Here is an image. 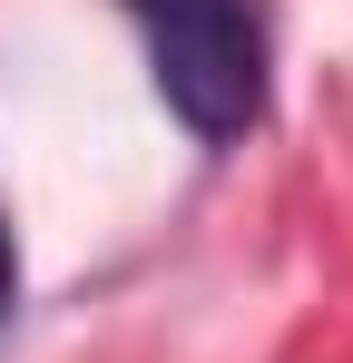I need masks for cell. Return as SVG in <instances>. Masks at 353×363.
<instances>
[{"label": "cell", "mask_w": 353, "mask_h": 363, "mask_svg": "<svg viewBox=\"0 0 353 363\" xmlns=\"http://www.w3.org/2000/svg\"><path fill=\"white\" fill-rule=\"evenodd\" d=\"M10 304H20V245H10V216H0V324H10Z\"/></svg>", "instance_id": "obj_2"}, {"label": "cell", "mask_w": 353, "mask_h": 363, "mask_svg": "<svg viewBox=\"0 0 353 363\" xmlns=\"http://www.w3.org/2000/svg\"><path fill=\"white\" fill-rule=\"evenodd\" d=\"M138 40H147V79L176 108L196 147H235L265 118L275 89V40H265V0H128Z\"/></svg>", "instance_id": "obj_1"}]
</instances>
